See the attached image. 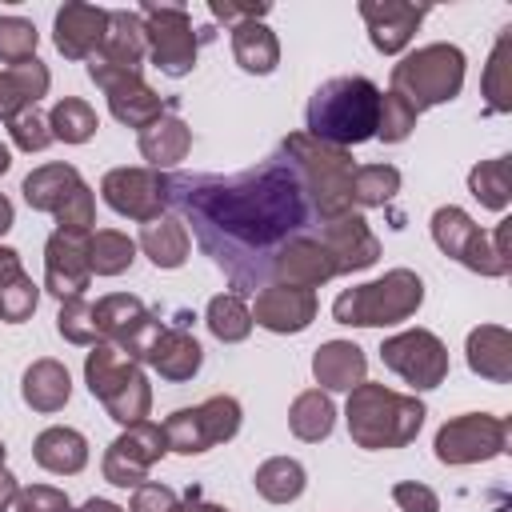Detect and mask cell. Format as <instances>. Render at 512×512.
I'll return each instance as SVG.
<instances>
[{
	"label": "cell",
	"mask_w": 512,
	"mask_h": 512,
	"mask_svg": "<svg viewBox=\"0 0 512 512\" xmlns=\"http://www.w3.org/2000/svg\"><path fill=\"white\" fill-rule=\"evenodd\" d=\"M168 204L192 224L200 252L212 256L236 296L272 284L276 252L312 224V204L284 156L236 176H168Z\"/></svg>",
	"instance_id": "obj_1"
},
{
	"label": "cell",
	"mask_w": 512,
	"mask_h": 512,
	"mask_svg": "<svg viewBox=\"0 0 512 512\" xmlns=\"http://www.w3.org/2000/svg\"><path fill=\"white\" fill-rule=\"evenodd\" d=\"M424 400L404 396L388 384H356L348 392V404H344V420H348V436L356 448H368V452H388V448H404L420 436L424 428Z\"/></svg>",
	"instance_id": "obj_2"
},
{
	"label": "cell",
	"mask_w": 512,
	"mask_h": 512,
	"mask_svg": "<svg viewBox=\"0 0 512 512\" xmlns=\"http://www.w3.org/2000/svg\"><path fill=\"white\" fill-rule=\"evenodd\" d=\"M308 136L336 144V148H352L376 136V120H380V88L368 76H332L324 80L308 108Z\"/></svg>",
	"instance_id": "obj_3"
},
{
	"label": "cell",
	"mask_w": 512,
	"mask_h": 512,
	"mask_svg": "<svg viewBox=\"0 0 512 512\" xmlns=\"http://www.w3.org/2000/svg\"><path fill=\"white\" fill-rule=\"evenodd\" d=\"M280 156L300 176V188L312 204V216H320V224L352 212V172H356V164H352L348 148L312 140L308 132H292V136L280 140Z\"/></svg>",
	"instance_id": "obj_4"
},
{
	"label": "cell",
	"mask_w": 512,
	"mask_h": 512,
	"mask_svg": "<svg viewBox=\"0 0 512 512\" xmlns=\"http://www.w3.org/2000/svg\"><path fill=\"white\" fill-rule=\"evenodd\" d=\"M424 280L412 268H388L384 276L344 288L332 300V320L348 328H392L420 312Z\"/></svg>",
	"instance_id": "obj_5"
},
{
	"label": "cell",
	"mask_w": 512,
	"mask_h": 512,
	"mask_svg": "<svg viewBox=\"0 0 512 512\" xmlns=\"http://www.w3.org/2000/svg\"><path fill=\"white\" fill-rule=\"evenodd\" d=\"M84 384L104 404V412L124 428L148 420L152 412V384L140 360L120 352L116 344H92V352L84 356Z\"/></svg>",
	"instance_id": "obj_6"
},
{
	"label": "cell",
	"mask_w": 512,
	"mask_h": 512,
	"mask_svg": "<svg viewBox=\"0 0 512 512\" xmlns=\"http://www.w3.org/2000/svg\"><path fill=\"white\" fill-rule=\"evenodd\" d=\"M508 224L512 220H500L492 232H484L464 208L456 204H444L432 212V240L436 248L464 264L468 272H480V276H508L512 272V256H508Z\"/></svg>",
	"instance_id": "obj_7"
},
{
	"label": "cell",
	"mask_w": 512,
	"mask_h": 512,
	"mask_svg": "<svg viewBox=\"0 0 512 512\" xmlns=\"http://www.w3.org/2000/svg\"><path fill=\"white\" fill-rule=\"evenodd\" d=\"M464 72H468L464 52L456 44L436 40V44L408 52L400 64H392V92L404 96L416 112H424V108L456 100L464 88Z\"/></svg>",
	"instance_id": "obj_8"
},
{
	"label": "cell",
	"mask_w": 512,
	"mask_h": 512,
	"mask_svg": "<svg viewBox=\"0 0 512 512\" xmlns=\"http://www.w3.org/2000/svg\"><path fill=\"white\" fill-rule=\"evenodd\" d=\"M20 192L32 212H48L68 232H92L96 224V196L76 164H64V160L40 164L24 176Z\"/></svg>",
	"instance_id": "obj_9"
},
{
	"label": "cell",
	"mask_w": 512,
	"mask_h": 512,
	"mask_svg": "<svg viewBox=\"0 0 512 512\" xmlns=\"http://www.w3.org/2000/svg\"><path fill=\"white\" fill-rule=\"evenodd\" d=\"M240 400L236 396H208L204 404L196 408H176L168 420H164V440H168V452L176 456H200L216 444H228L236 432H240Z\"/></svg>",
	"instance_id": "obj_10"
},
{
	"label": "cell",
	"mask_w": 512,
	"mask_h": 512,
	"mask_svg": "<svg viewBox=\"0 0 512 512\" xmlns=\"http://www.w3.org/2000/svg\"><path fill=\"white\" fill-rule=\"evenodd\" d=\"M144 16V36H148V56L152 64L180 80L196 68V48H200V32L192 28V16L184 4H160V0H144L140 4Z\"/></svg>",
	"instance_id": "obj_11"
},
{
	"label": "cell",
	"mask_w": 512,
	"mask_h": 512,
	"mask_svg": "<svg viewBox=\"0 0 512 512\" xmlns=\"http://www.w3.org/2000/svg\"><path fill=\"white\" fill-rule=\"evenodd\" d=\"M88 76H92V84L108 96V112H112L124 128H136V132H140V128H148L152 120H160L164 112L176 108V100L156 96V88H152L140 72L104 64L100 56L88 60Z\"/></svg>",
	"instance_id": "obj_12"
},
{
	"label": "cell",
	"mask_w": 512,
	"mask_h": 512,
	"mask_svg": "<svg viewBox=\"0 0 512 512\" xmlns=\"http://www.w3.org/2000/svg\"><path fill=\"white\" fill-rule=\"evenodd\" d=\"M436 460L448 468H464V464H480V460H496L508 452V420L492 416V412H464L440 424L436 440Z\"/></svg>",
	"instance_id": "obj_13"
},
{
	"label": "cell",
	"mask_w": 512,
	"mask_h": 512,
	"mask_svg": "<svg viewBox=\"0 0 512 512\" xmlns=\"http://www.w3.org/2000/svg\"><path fill=\"white\" fill-rule=\"evenodd\" d=\"M380 360L388 372H396L412 392L440 388L448 380V348L428 328H404L380 344Z\"/></svg>",
	"instance_id": "obj_14"
},
{
	"label": "cell",
	"mask_w": 512,
	"mask_h": 512,
	"mask_svg": "<svg viewBox=\"0 0 512 512\" xmlns=\"http://www.w3.org/2000/svg\"><path fill=\"white\" fill-rule=\"evenodd\" d=\"M96 312V332L104 344H116L120 352H128L132 360H144L152 336L160 332V312H152L140 296H128V292H108L92 304Z\"/></svg>",
	"instance_id": "obj_15"
},
{
	"label": "cell",
	"mask_w": 512,
	"mask_h": 512,
	"mask_svg": "<svg viewBox=\"0 0 512 512\" xmlns=\"http://www.w3.org/2000/svg\"><path fill=\"white\" fill-rule=\"evenodd\" d=\"M168 452V440H164V424L156 420H140V424H128L108 448H104V480L116 484V488H140L148 480V472L160 464V456Z\"/></svg>",
	"instance_id": "obj_16"
},
{
	"label": "cell",
	"mask_w": 512,
	"mask_h": 512,
	"mask_svg": "<svg viewBox=\"0 0 512 512\" xmlns=\"http://www.w3.org/2000/svg\"><path fill=\"white\" fill-rule=\"evenodd\" d=\"M100 196L116 216L148 224L160 220L168 208V176L152 168H112L100 180Z\"/></svg>",
	"instance_id": "obj_17"
},
{
	"label": "cell",
	"mask_w": 512,
	"mask_h": 512,
	"mask_svg": "<svg viewBox=\"0 0 512 512\" xmlns=\"http://www.w3.org/2000/svg\"><path fill=\"white\" fill-rule=\"evenodd\" d=\"M92 284V264H88V232H68L56 228L44 244V288L64 304L84 296Z\"/></svg>",
	"instance_id": "obj_18"
},
{
	"label": "cell",
	"mask_w": 512,
	"mask_h": 512,
	"mask_svg": "<svg viewBox=\"0 0 512 512\" xmlns=\"http://www.w3.org/2000/svg\"><path fill=\"white\" fill-rule=\"evenodd\" d=\"M324 252L332 256V268L336 276H348V272H364L380 260V240L376 232L368 228V220L360 212H344L336 220H324L320 224V236Z\"/></svg>",
	"instance_id": "obj_19"
},
{
	"label": "cell",
	"mask_w": 512,
	"mask_h": 512,
	"mask_svg": "<svg viewBox=\"0 0 512 512\" xmlns=\"http://www.w3.org/2000/svg\"><path fill=\"white\" fill-rule=\"evenodd\" d=\"M188 312H180L176 316V324H160V332L152 336V344H148V352H144V360L140 364H148L160 380H172V384H184V380H192L196 372H200V364H204V348H200V340L188 332Z\"/></svg>",
	"instance_id": "obj_20"
},
{
	"label": "cell",
	"mask_w": 512,
	"mask_h": 512,
	"mask_svg": "<svg viewBox=\"0 0 512 512\" xmlns=\"http://www.w3.org/2000/svg\"><path fill=\"white\" fill-rule=\"evenodd\" d=\"M316 292L308 288H292V284H264L256 292V304H252V324H260L264 332H276V336H292V332H304L312 320H316Z\"/></svg>",
	"instance_id": "obj_21"
},
{
	"label": "cell",
	"mask_w": 512,
	"mask_h": 512,
	"mask_svg": "<svg viewBox=\"0 0 512 512\" xmlns=\"http://www.w3.org/2000/svg\"><path fill=\"white\" fill-rule=\"evenodd\" d=\"M360 16L368 24L372 48L384 52V56H396L412 44L428 8H416V4H404V0H360Z\"/></svg>",
	"instance_id": "obj_22"
},
{
	"label": "cell",
	"mask_w": 512,
	"mask_h": 512,
	"mask_svg": "<svg viewBox=\"0 0 512 512\" xmlns=\"http://www.w3.org/2000/svg\"><path fill=\"white\" fill-rule=\"evenodd\" d=\"M104 28H108V8L68 0L56 8V20H52L56 52L64 60H92L100 40H104Z\"/></svg>",
	"instance_id": "obj_23"
},
{
	"label": "cell",
	"mask_w": 512,
	"mask_h": 512,
	"mask_svg": "<svg viewBox=\"0 0 512 512\" xmlns=\"http://www.w3.org/2000/svg\"><path fill=\"white\" fill-rule=\"evenodd\" d=\"M336 276V268H332V256L324 252V244L316 240V236H296V240H288L280 252H276V260H272V280L276 284H292V288H308V292H316L320 284H328Z\"/></svg>",
	"instance_id": "obj_24"
},
{
	"label": "cell",
	"mask_w": 512,
	"mask_h": 512,
	"mask_svg": "<svg viewBox=\"0 0 512 512\" xmlns=\"http://www.w3.org/2000/svg\"><path fill=\"white\" fill-rule=\"evenodd\" d=\"M312 376L324 392H352L368 376V356L352 340H324L312 352Z\"/></svg>",
	"instance_id": "obj_25"
},
{
	"label": "cell",
	"mask_w": 512,
	"mask_h": 512,
	"mask_svg": "<svg viewBox=\"0 0 512 512\" xmlns=\"http://www.w3.org/2000/svg\"><path fill=\"white\" fill-rule=\"evenodd\" d=\"M96 56H100L104 64H116V68H132V72H140V60L148 56L144 16H140V12H132V8H112V12H108V28H104V40H100Z\"/></svg>",
	"instance_id": "obj_26"
},
{
	"label": "cell",
	"mask_w": 512,
	"mask_h": 512,
	"mask_svg": "<svg viewBox=\"0 0 512 512\" xmlns=\"http://www.w3.org/2000/svg\"><path fill=\"white\" fill-rule=\"evenodd\" d=\"M464 356H468V368L480 380H492V384H508L512 380V332L504 324L472 328L468 340H464Z\"/></svg>",
	"instance_id": "obj_27"
},
{
	"label": "cell",
	"mask_w": 512,
	"mask_h": 512,
	"mask_svg": "<svg viewBox=\"0 0 512 512\" xmlns=\"http://www.w3.org/2000/svg\"><path fill=\"white\" fill-rule=\"evenodd\" d=\"M136 144H140V156L148 160L152 172H164V168H176L188 148H192V128L176 116V112H164L160 120H152L148 128L136 132Z\"/></svg>",
	"instance_id": "obj_28"
},
{
	"label": "cell",
	"mask_w": 512,
	"mask_h": 512,
	"mask_svg": "<svg viewBox=\"0 0 512 512\" xmlns=\"http://www.w3.org/2000/svg\"><path fill=\"white\" fill-rule=\"evenodd\" d=\"M52 72L44 60H24L12 68H0V120H16L20 112L36 108L40 96H48Z\"/></svg>",
	"instance_id": "obj_29"
},
{
	"label": "cell",
	"mask_w": 512,
	"mask_h": 512,
	"mask_svg": "<svg viewBox=\"0 0 512 512\" xmlns=\"http://www.w3.org/2000/svg\"><path fill=\"white\" fill-rule=\"evenodd\" d=\"M20 396H24V404L32 408V412H60L64 404H68V396H72V376H68V368L60 364V360H52V356H40V360H32L28 368H24V376H20Z\"/></svg>",
	"instance_id": "obj_30"
},
{
	"label": "cell",
	"mask_w": 512,
	"mask_h": 512,
	"mask_svg": "<svg viewBox=\"0 0 512 512\" xmlns=\"http://www.w3.org/2000/svg\"><path fill=\"white\" fill-rule=\"evenodd\" d=\"M32 460L52 476H76L88 464V440H84V432H76L68 424H52L36 436Z\"/></svg>",
	"instance_id": "obj_31"
},
{
	"label": "cell",
	"mask_w": 512,
	"mask_h": 512,
	"mask_svg": "<svg viewBox=\"0 0 512 512\" xmlns=\"http://www.w3.org/2000/svg\"><path fill=\"white\" fill-rule=\"evenodd\" d=\"M136 248H140L156 268L172 272V268H184V260H188V252H192V236H188V224H184L180 216H168V212H164L160 220L140 224Z\"/></svg>",
	"instance_id": "obj_32"
},
{
	"label": "cell",
	"mask_w": 512,
	"mask_h": 512,
	"mask_svg": "<svg viewBox=\"0 0 512 512\" xmlns=\"http://www.w3.org/2000/svg\"><path fill=\"white\" fill-rule=\"evenodd\" d=\"M40 304V288L20 264V252L0 244V320L4 324H24Z\"/></svg>",
	"instance_id": "obj_33"
},
{
	"label": "cell",
	"mask_w": 512,
	"mask_h": 512,
	"mask_svg": "<svg viewBox=\"0 0 512 512\" xmlns=\"http://www.w3.org/2000/svg\"><path fill=\"white\" fill-rule=\"evenodd\" d=\"M228 32H232V56H236V64L244 72H252V76L276 72V64H280V40H276V32L264 20H244V24L228 28Z\"/></svg>",
	"instance_id": "obj_34"
},
{
	"label": "cell",
	"mask_w": 512,
	"mask_h": 512,
	"mask_svg": "<svg viewBox=\"0 0 512 512\" xmlns=\"http://www.w3.org/2000/svg\"><path fill=\"white\" fill-rule=\"evenodd\" d=\"M288 428H292V436L304 440V444L328 440L332 428H336V404H332V396H328L324 388L300 392V396L288 404Z\"/></svg>",
	"instance_id": "obj_35"
},
{
	"label": "cell",
	"mask_w": 512,
	"mask_h": 512,
	"mask_svg": "<svg viewBox=\"0 0 512 512\" xmlns=\"http://www.w3.org/2000/svg\"><path fill=\"white\" fill-rule=\"evenodd\" d=\"M252 484H256V492H260L268 504H292V500L304 496L308 472H304V464L292 460V456H268V460L256 468Z\"/></svg>",
	"instance_id": "obj_36"
},
{
	"label": "cell",
	"mask_w": 512,
	"mask_h": 512,
	"mask_svg": "<svg viewBox=\"0 0 512 512\" xmlns=\"http://www.w3.org/2000/svg\"><path fill=\"white\" fill-rule=\"evenodd\" d=\"M480 92H484V112L488 116L512 112V28L500 32V40H496V48L484 64Z\"/></svg>",
	"instance_id": "obj_37"
},
{
	"label": "cell",
	"mask_w": 512,
	"mask_h": 512,
	"mask_svg": "<svg viewBox=\"0 0 512 512\" xmlns=\"http://www.w3.org/2000/svg\"><path fill=\"white\" fill-rule=\"evenodd\" d=\"M136 260V240L120 228H96L88 232V264L92 276H120Z\"/></svg>",
	"instance_id": "obj_38"
},
{
	"label": "cell",
	"mask_w": 512,
	"mask_h": 512,
	"mask_svg": "<svg viewBox=\"0 0 512 512\" xmlns=\"http://www.w3.org/2000/svg\"><path fill=\"white\" fill-rule=\"evenodd\" d=\"M204 324H208V332H212L220 344H240V340H248V332H252V308L244 304V296L220 292V296L208 300Z\"/></svg>",
	"instance_id": "obj_39"
},
{
	"label": "cell",
	"mask_w": 512,
	"mask_h": 512,
	"mask_svg": "<svg viewBox=\"0 0 512 512\" xmlns=\"http://www.w3.org/2000/svg\"><path fill=\"white\" fill-rule=\"evenodd\" d=\"M48 128H52V140H64V144H88L100 128V116L88 100L80 96H64L52 104L48 112Z\"/></svg>",
	"instance_id": "obj_40"
},
{
	"label": "cell",
	"mask_w": 512,
	"mask_h": 512,
	"mask_svg": "<svg viewBox=\"0 0 512 512\" xmlns=\"http://www.w3.org/2000/svg\"><path fill=\"white\" fill-rule=\"evenodd\" d=\"M400 192V168L392 164H356L352 172V204L356 208H384Z\"/></svg>",
	"instance_id": "obj_41"
},
{
	"label": "cell",
	"mask_w": 512,
	"mask_h": 512,
	"mask_svg": "<svg viewBox=\"0 0 512 512\" xmlns=\"http://www.w3.org/2000/svg\"><path fill=\"white\" fill-rule=\"evenodd\" d=\"M508 168H512V156H492V160H480V164L468 172V192H472L484 208H492V212H504L508 200H512Z\"/></svg>",
	"instance_id": "obj_42"
},
{
	"label": "cell",
	"mask_w": 512,
	"mask_h": 512,
	"mask_svg": "<svg viewBox=\"0 0 512 512\" xmlns=\"http://www.w3.org/2000/svg\"><path fill=\"white\" fill-rule=\"evenodd\" d=\"M416 108L404 100V96H396L392 88L388 92H380V120H376V140H384V144H404L408 136H412V128H416Z\"/></svg>",
	"instance_id": "obj_43"
},
{
	"label": "cell",
	"mask_w": 512,
	"mask_h": 512,
	"mask_svg": "<svg viewBox=\"0 0 512 512\" xmlns=\"http://www.w3.org/2000/svg\"><path fill=\"white\" fill-rule=\"evenodd\" d=\"M36 44H40V32L32 20L24 16H0V64H24V60H36Z\"/></svg>",
	"instance_id": "obj_44"
},
{
	"label": "cell",
	"mask_w": 512,
	"mask_h": 512,
	"mask_svg": "<svg viewBox=\"0 0 512 512\" xmlns=\"http://www.w3.org/2000/svg\"><path fill=\"white\" fill-rule=\"evenodd\" d=\"M56 332L68 340V344H80V348H92L100 344V332H96V312L84 296L76 300H64L60 312H56Z\"/></svg>",
	"instance_id": "obj_45"
},
{
	"label": "cell",
	"mask_w": 512,
	"mask_h": 512,
	"mask_svg": "<svg viewBox=\"0 0 512 512\" xmlns=\"http://www.w3.org/2000/svg\"><path fill=\"white\" fill-rule=\"evenodd\" d=\"M8 136H12V144H16L20 152H44V148L52 144L48 116L36 112V108H28V112H20L16 120H8Z\"/></svg>",
	"instance_id": "obj_46"
},
{
	"label": "cell",
	"mask_w": 512,
	"mask_h": 512,
	"mask_svg": "<svg viewBox=\"0 0 512 512\" xmlns=\"http://www.w3.org/2000/svg\"><path fill=\"white\" fill-rule=\"evenodd\" d=\"M12 512H72V504H68V492H60L52 484H28V488H20Z\"/></svg>",
	"instance_id": "obj_47"
},
{
	"label": "cell",
	"mask_w": 512,
	"mask_h": 512,
	"mask_svg": "<svg viewBox=\"0 0 512 512\" xmlns=\"http://www.w3.org/2000/svg\"><path fill=\"white\" fill-rule=\"evenodd\" d=\"M392 500H396L400 512H440V496L428 484H420V480L392 484Z\"/></svg>",
	"instance_id": "obj_48"
},
{
	"label": "cell",
	"mask_w": 512,
	"mask_h": 512,
	"mask_svg": "<svg viewBox=\"0 0 512 512\" xmlns=\"http://www.w3.org/2000/svg\"><path fill=\"white\" fill-rule=\"evenodd\" d=\"M180 496L160 484V480H144L140 488H132V512H176Z\"/></svg>",
	"instance_id": "obj_49"
},
{
	"label": "cell",
	"mask_w": 512,
	"mask_h": 512,
	"mask_svg": "<svg viewBox=\"0 0 512 512\" xmlns=\"http://www.w3.org/2000/svg\"><path fill=\"white\" fill-rule=\"evenodd\" d=\"M208 12L212 20H224L228 28L244 24V20H264L272 8L268 4H228V0H208Z\"/></svg>",
	"instance_id": "obj_50"
},
{
	"label": "cell",
	"mask_w": 512,
	"mask_h": 512,
	"mask_svg": "<svg viewBox=\"0 0 512 512\" xmlns=\"http://www.w3.org/2000/svg\"><path fill=\"white\" fill-rule=\"evenodd\" d=\"M176 512H228L224 504H212V500H204V492L192 484L188 492H184V500L176 504Z\"/></svg>",
	"instance_id": "obj_51"
},
{
	"label": "cell",
	"mask_w": 512,
	"mask_h": 512,
	"mask_svg": "<svg viewBox=\"0 0 512 512\" xmlns=\"http://www.w3.org/2000/svg\"><path fill=\"white\" fill-rule=\"evenodd\" d=\"M16 496H20V480L8 468H0V512H12Z\"/></svg>",
	"instance_id": "obj_52"
},
{
	"label": "cell",
	"mask_w": 512,
	"mask_h": 512,
	"mask_svg": "<svg viewBox=\"0 0 512 512\" xmlns=\"http://www.w3.org/2000/svg\"><path fill=\"white\" fill-rule=\"evenodd\" d=\"M76 512H124V508L112 504V500H104V496H92V500H84Z\"/></svg>",
	"instance_id": "obj_53"
},
{
	"label": "cell",
	"mask_w": 512,
	"mask_h": 512,
	"mask_svg": "<svg viewBox=\"0 0 512 512\" xmlns=\"http://www.w3.org/2000/svg\"><path fill=\"white\" fill-rule=\"evenodd\" d=\"M12 224H16V208H12V200L0 192V236H4Z\"/></svg>",
	"instance_id": "obj_54"
},
{
	"label": "cell",
	"mask_w": 512,
	"mask_h": 512,
	"mask_svg": "<svg viewBox=\"0 0 512 512\" xmlns=\"http://www.w3.org/2000/svg\"><path fill=\"white\" fill-rule=\"evenodd\" d=\"M12 168V152H8V144H0V176Z\"/></svg>",
	"instance_id": "obj_55"
},
{
	"label": "cell",
	"mask_w": 512,
	"mask_h": 512,
	"mask_svg": "<svg viewBox=\"0 0 512 512\" xmlns=\"http://www.w3.org/2000/svg\"><path fill=\"white\" fill-rule=\"evenodd\" d=\"M4 456H8V448H4V440H0V468H4Z\"/></svg>",
	"instance_id": "obj_56"
}]
</instances>
